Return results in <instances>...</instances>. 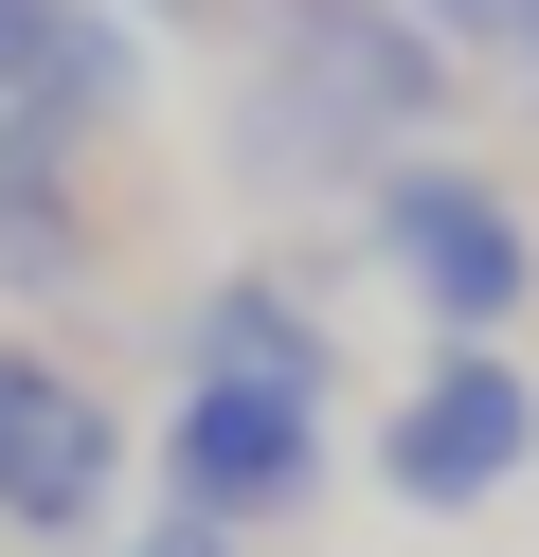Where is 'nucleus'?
I'll use <instances>...</instances> for the list:
<instances>
[{"label":"nucleus","mask_w":539,"mask_h":557,"mask_svg":"<svg viewBox=\"0 0 539 557\" xmlns=\"http://www.w3.org/2000/svg\"><path fill=\"white\" fill-rule=\"evenodd\" d=\"M126 18H144V37H216V54L252 37V0H126Z\"/></svg>","instance_id":"9d476101"},{"label":"nucleus","mask_w":539,"mask_h":557,"mask_svg":"<svg viewBox=\"0 0 539 557\" xmlns=\"http://www.w3.org/2000/svg\"><path fill=\"white\" fill-rule=\"evenodd\" d=\"M522 90H539V37H522Z\"/></svg>","instance_id":"9b49d317"},{"label":"nucleus","mask_w":539,"mask_h":557,"mask_svg":"<svg viewBox=\"0 0 539 557\" xmlns=\"http://www.w3.org/2000/svg\"><path fill=\"white\" fill-rule=\"evenodd\" d=\"M108 557H252V540H234V521H198V504H144Z\"/></svg>","instance_id":"1a4fd4ad"},{"label":"nucleus","mask_w":539,"mask_h":557,"mask_svg":"<svg viewBox=\"0 0 539 557\" xmlns=\"http://www.w3.org/2000/svg\"><path fill=\"white\" fill-rule=\"evenodd\" d=\"M450 90H467V54L414 0H252L216 162H234V198H378L395 162H431Z\"/></svg>","instance_id":"f257e3e1"},{"label":"nucleus","mask_w":539,"mask_h":557,"mask_svg":"<svg viewBox=\"0 0 539 557\" xmlns=\"http://www.w3.org/2000/svg\"><path fill=\"white\" fill-rule=\"evenodd\" d=\"M378 288H414V324L431 342H522L539 324V216H522V181L503 162H395L378 198H359V234H342Z\"/></svg>","instance_id":"f03ea898"},{"label":"nucleus","mask_w":539,"mask_h":557,"mask_svg":"<svg viewBox=\"0 0 539 557\" xmlns=\"http://www.w3.org/2000/svg\"><path fill=\"white\" fill-rule=\"evenodd\" d=\"M522 468H539V360H522V342H431L414 396L378 413V504L467 521V504H503Z\"/></svg>","instance_id":"20e7f679"},{"label":"nucleus","mask_w":539,"mask_h":557,"mask_svg":"<svg viewBox=\"0 0 539 557\" xmlns=\"http://www.w3.org/2000/svg\"><path fill=\"white\" fill-rule=\"evenodd\" d=\"M342 252H252V270H198L180 288V377H252V396H323L342 413V324H323Z\"/></svg>","instance_id":"0eeeda50"},{"label":"nucleus","mask_w":539,"mask_h":557,"mask_svg":"<svg viewBox=\"0 0 539 557\" xmlns=\"http://www.w3.org/2000/svg\"><path fill=\"white\" fill-rule=\"evenodd\" d=\"M323 468H342V413H323V396H252V377H180V413H162V504L234 521V540L306 521V504H323Z\"/></svg>","instance_id":"39448f33"},{"label":"nucleus","mask_w":539,"mask_h":557,"mask_svg":"<svg viewBox=\"0 0 539 557\" xmlns=\"http://www.w3.org/2000/svg\"><path fill=\"white\" fill-rule=\"evenodd\" d=\"M108 181H126V126H72V109H0V306H72L108 252H126Z\"/></svg>","instance_id":"423d86ee"},{"label":"nucleus","mask_w":539,"mask_h":557,"mask_svg":"<svg viewBox=\"0 0 539 557\" xmlns=\"http://www.w3.org/2000/svg\"><path fill=\"white\" fill-rule=\"evenodd\" d=\"M0 557H19V540H0Z\"/></svg>","instance_id":"f8f14e48"},{"label":"nucleus","mask_w":539,"mask_h":557,"mask_svg":"<svg viewBox=\"0 0 539 557\" xmlns=\"http://www.w3.org/2000/svg\"><path fill=\"white\" fill-rule=\"evenodd\" d=\"M126 521V396H108L72 342L0 324V540L19 557H72Z\"/></svg>","instance_id":"7ed1b4c3"},{"label":"nucleus","mask_w":539,"mask_h":557,"mask_svg":"<svg viewBox=\"0 0 539 557\" xmlns=\"http://www.w3.org/2000/svg\"><path fill=\"white\" fill-rule=\"evenodd\" d=\"M414 18H431L450 54H503V73H522V37H539V0H414Z\"/></svg>","instance_id":"6e6552de"}]
</instances>
